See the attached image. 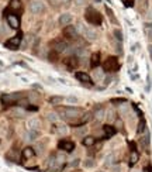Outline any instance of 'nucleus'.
I'll return each instance as SVG.
<instances>
[{
	"instance_id": "25",
	"label": "nucleus",
	"mask_w": 152,
	"mask_h": 172,
	"mask_svg": "<svg viewBox=\"0 0 152 172\" xmlns=\"http://www.w3.org/2000/svg\"><path fill=\"white\" fill-rule=\"evenodd\" d=\"M141 145L148 151V147H149V134H146L145 137H142V140H141Z\"/></svg>"
},
{
	"instance_id": "21",
	"label": "nucleus",
	"mask_w": 152,
	"mask_h": 172,
	"mask_svg": "<svg viewBox=\"0 0 152 172\" xmlns=\"http://www.w3.org/2000/svg\"><path fill=\"white\" fill-rule=\"evenodd\" d=\"M115 154H108L107 157H106V159H104V164L107 166H110V165H113L114 162H115Z\"/></svg>"
},
{
	"instance_id": "13",
	"label": "nucleus",
	"mask_w": 152,
	"mask_h": 172,
	"mask_svg": "<svg viewBox=\"0 0 152 172\" xmlns=\"http://www.w3.org/2000/svg\"><path fill=\"white\" fill-rule=\"evenodd\" d=\"M7 23L11 28H19L20 27V20L16 14H7Z\"/></svg>"
},
{
	"instance_id": "38",
	"label": "nucleus",
	"mask_w": 152,
	"mask_h": 172,
	"mask_svg": "<svg viewBox=\"0 0 152 172\" xmlns=\"http://www.w3.org/2000/svg\"><path fill=\"white\" fill-rule=\"evenodd\" d=\"M73 1H75L76 6H83V4L87 3V0H73Z\"/></svg>"
},
{
	"instance_id": "14",
	"label": "nucleus",
	"mask_w": 152,
	"mask_h": 172,
	"mask_svg": "<svg viewBox=\"0 0 152 172\" xmlns=\"http://www.w3.org/2000/svg\"><path fill=\"white\" fill-rule=\"evenodd\" d=\"M27 126H28V128H30V130L38 131V130H39V127H41V121L38 120V119H35V117H32V119H30V120L27 121Z\"/></svg>"
},
{
	"instance_id": "19",
	"label": "nucleus",
	"mask_w": 152,
	"mask_h": 172,
	"mask_svg": "<svg viewBox=\"0 0 152 172\" xmlns=\"http://www.w3.org/2000/svg\"><path fill=\"white\" fill-rule=\"evenodd\" d=\"M82 142H83V145H85V147H92L96 142V138H95V137H90V135H89V137L86 135V137L83 138Z\"/></svg>"
},
{
	"instance_id": "36",
	"label": "nucleus",
	"mask_w": 152,
	"mask_h": 172,
	"mask_svg": "<svg viewBox=\"0 0 152 172\" xmlns=\"http://www.w3.org/2000/svg\"><path fill=\"white\" fill-rule=\"evenodd\" d=\"M48 119H49V121H52V123H57L58 116L55 114V113H49V114H48Z\"/></svg>"
},
{
	"instance_id": "6",
	"label": "nucleus",
	"mask_w": 152,
	"mask_h": 172,
	"mask_svg": "<svg viewBox=\"0 0 152 172\" xmlns=\"http://www.w3.org/2000/svg\"><path fill=\"white\" fill-rule=\"evenodd\" d=\"M77 30H76V27L73 26H66L63 28V37L66 40H75L77 37Z\"/></svg>"
},
{
	"instance_id": "10",
	"label": "nucleus",
	"mask_w": 152,
	"mask_h": 172,
	"mask_svg": "<svg viewBox=\"0 0 152 172\" xmlns=\"http://www.w3.org/2000/svg\"><path fill=\"white\" fill-rule=\"evenodd\" d=\"M69 44L65 41H55L54 42V50L57 52H69Z\"/></svg>"
},
{
	"instance_id": "33",
	"label": "nucleus",
	"mask_w": 152,
	"mask_h": 172,
	"mask_svg": "<svg viewBox=\"0 0 152 172\" xmlns=\"http://www.w3.org/2000/svg\"><path fill=\"white\" fill-rule=\"evenodd\" d=\"M104 114H106V113H104V110H103V109H100V110L96 113V119H97L99 121L103 120V119H104Z\"/></svg>"
},
{
	"instance_id": "24",
	"label": "nucleus",
	"mask_w": 152,
	"mask_h": 172,
	"mask_svg": "<svg viewBox=\"0 0 152 172\" xmlns=\"http://www.w3.org/2000/svg\"><path fill=\"white\" fill-rule=\"evenodd\" d=\"M138 158H139L138 153H137V151H133V153H131V157H130V164H131V165L137 164V162H138Z\"/></svg>"
},
{
	"instance_id": "15",
	"label": "nucleus",
	"mask_w": 152,
	"mask_h": 172,
	"mask_svg": "<svg viewBox=\"0 0 152 172\" xmlns=\"http://www.w3.org/2000/svg\"><path fill=\"white\" fill-rule=\"evenodd\" d=\"M99 64H100V54L99 52L92 54V57H90V66L92 68H97Z\"/></svg>"
},
{
	"instance_id": "43",
	"label": "nucleus",
	"mask_w": 152,
	"mask_h": 172,
	"mask_svg": "<svg viewBox=\"0 0 152 172\" xmlns=\"http://www.w3.org/2000/svg\"><path fill=\"white\" fill-rule=\"evenodd\" d=\"M144 172H152V166H145L144 168Z\"/></svg>"
},
{
	"instance_id": "29",
	"label": "nucleus",
	"mask_w": 152,
	"mask_h": 172,
	"mask_svg": "<svg viewBox=\"0 0 152 172\" xmlns=\"http://www.w3.org/2000/svg\"><path fill=\"white\" fill-rule=\"evenodd\" d=\"M20 7H21L20 0H11V1H10V9H13V10H17V9H20Z\"/></svg>"
},
{
	"instance_id": "18",
	"label": "nucleus",
	"mask_w": 152,
	"mask_h": 172,
	"mask_svg": "<svg viewBox=\"0 0 152 172\" xmlns=\"http://www.w3.org/2000/svg\"><path fill=\"white\" fill-rule=\"evenodd\" d=\"M93 78H95L96 82H101V81L104 79V72H103L101 69L93 71Z\"/></svg>"
},
{
	"instance_id": "17",
	"label": "nucleus",
	"mask_w": 152,
	"mask_h": 172,
	"mask_svg": "<svg viewBox=\"0 0 152 172\" xmlns=\"http://www.w3.org/2000/svg\"><path fill=\"white\" fill-rule=\"evenodd\" d=\"M21 157L24 159H28V158H32L34 157V150H32L31 147H27L23 150V154H21Z\"/></svg>"
},
{
	"instance_id": "8",
	"label": "nucleus",
	"mask_w": 152,
	"mask_h": 172,
	"mask_svg": "<svg viewBox=\"0 0 152 172\" xmlns=\"http://www.w3.org/2000/svg\"><path fill=\"white\" fill-rule=\"evenodd\" d=\"M58 148L62 151H66V153H72L75 150V144L69 140H61L58 142Z\"/></svg>"
},
{
	"instance_id": "32",
	"label": "nucleus",
	"mask_w": 152,
	"mask_h": 172,
	"mask_svg": "<svg viewBox=\"0 0 152 172\" xmlns=\"http://www.w3.org/2000/svg\"><path fill=\"white\" fill-rule=\"evenodd\" d=\"M142 131H145V120L144 119H141L138 124V133H142Z\"/></svg>"
},
{
	"instance_id": "46",
	"label": "nucleus",
	"mask_w": 152,
	"mask_h": 172,
	"mask_svg": "<svg viewBox=\"0 0 152 172\" xmlns=\"http://www.w3.org/2000/svg\"><path fill=\"white\" fill-rule=\"evenodd\" d=\"M148 51H149V55L152 58V45H148Z\"/></svg>"
},
{
	"instance_id": "28",
	"label": "nucleus",
	"mask_w": 152,
	"mask_h": 172,
	"mask_svg": "<svg viewBox=\"0 0 152 172\" xmlns=\"http://www.w3.org/2000/svg\"><path fill=\"white\" fill-rule=\"evenodd\" d=\"M145 35L148 41H152V27L148 26V24L145 26Z\"/></svg>"
},
{
	"instance_id": "49",
	"label": "nucleus",
	"mask_w": 152,
	"mask_h": 172,
	"mask_svg": "<svg viewBox=\"0 0 152 172\" xmlns=\"http://www.w3.org/2000/svg\"><path fill=\"white\" fill-rule=\"evenodd\" d=\"M141 1H144V0H141Z\"/></svg>"
},
{
	"instance_id": "9",
	"label": "nucleus",
	"mask_w": 152,
	"mask_h": 172,
	"mask_svg": "<svg viewBox=\"0 0 152 172\" xmlns=\"http://www.w3.org/2000/svg\"><path fill=\"white\" fill-rule=\"evenodd\" d=\"M21 95L20 93H10V95H3L1 96V103L3 104H13L14 102H17Z\"/></svg>"
},
{
	"instance_id": "34",
	"label": "nucleus",
	"mask_w": 152,
	"mask_h": 172,
	"mask_svg": "<svg viewBox=\"0 0 152 172\" xmlns=\"http://www.w3.org/2000/svg\"><path fill=\"white\" fill-rule=\"evenodd\" d=\"M65 100H66L68 103H77L79 99H77L76 96H68V97H65Z\"/></svg>"
},
{
	"instance_id": "31",
	"label": "nucleus",
	"mask_w": 152,
	"mask_h": 172,
	"mask_svg": "<svg viewBox=\"0 0 152 172\" xmlns=\"http://www.w3.org/2000/svg\"><path fill=\"white\" fill-rule=\"evenodd\" d=\"M106 12H107V14H108V19L113 21L114 24H117V20H115V17H114V14H113V12L108 9V7H106Z\"/></svg>"
},
{
	"instance_id": "4",
	"label": "nucleus",
	"mask_w": 152,
	"mask_h": 172,
	"mask_svg": "<svg viewBox=\"0 0 152 172\" xmlns=\"http://www.w3.org/2000/svg\"><path fill=\"white\" fill-rule=\"evenodd\" d=\"M30 10H31V13H34V14L42 13L45 10L44 1H42V0H32L31 3H30Z\"/></svg>"
},
{
	"instance_id": "44",
	"label": "nucleus",
	"mask_w": 152,
	"mask_h": 172,
	"mask_svg": "<svg viewBox=\"0 0 152 172\" xmlns=\"http://www.w3.org/2000/svg\"><path fill=\"white\" fill-rule=\"evenodd\" d=\"M120 171H121L120 166H113V172H120Z\"/></svg>"
},
{
	"instance_id": "27",
	"label": "nucleus",
	"mask_w": 152,
	"mask_h": 172,
	"mask_svg": "<svg viewBox=\"0 0 152 172\" xmlns=\"http://www.w3.org/2000/svg\"><path fill=\"white\" fill-rule=\"evenodd\" d=\"M37 137H38V131H34V130H30V133L27 134V140L30 141L37 140Z\"/></svg>"
},
{
	"instance_id": "39",
	"label": "nucleus",
	"mask_w": 152,
	"mask_h": 172,
	"mask_svg": "<svg viewBox=\"0 0 152 172\" xmlns=\"http://www.w3.org/2000/svg\"><path fill=\"white\" fill-rule=\"evenodd\" d=\"M55 159H58V162H63V159H65V157H63L62 154H58L57 157H55Z\"/></svg>"
},
{
	"instance_id": "1",
	"label": "nucleus",
	"mask_w": 152,
	"mask_h": 172,
	"mask_svg": "<svg viewBox=\"0 0 152 172\" xmlns=\"http://www.w3.org/2000/svg\"><path fill=\"white\" fill-rule=\"evenodd\" d=\"M85 19L89 24L92 26H100L101 24V16L99 12H96L93 7H89L86 10V14H85Z\"/></svg>"
},
{
	"instance_id": "40",
	"label": "nucleus",
	"mask_w": 152,
	"mask_h": 172,
	"mask_svg": "<svg viewBox=\"0 0 152 172\" xmlns=\"http://www.w3.org/2000/svg\"><path fill=\"white\" fill-rule=\"evenodd\" d=\"M124 102H125L124 99H113L111 100V103H124Z\"/></svg>"
},
{
	"instance_id": "3",
	"label": "nucleus",
	"mask_w": 152,
	"mask_h": 172,
	"mask_svg": "<svg viewBox=\"0 0 152 172\" xmlns=\"http://www.w3.org/2000/svg\"><path fill=\"white\" fill-rule=\"evenodd\" d=\"M103 69L104 71H110V72H114V71L118 69V61L115 57H108L106 59V62L103 64Z\"/></svg>"
},
{
	"instance_id": "47",
	"label": "nucleus",
	"mask_w": 152,
	"mask_h": 172,
	"mask_svg": "<svg viewBox=\"0 0 152 172\" xmlns=\"http://www.w3.org/2000/svg\"><path fill=\"white\" fill-rule=\"evenodd\" d=\"M148 20H152V9L149 10V13H148Z\"/></svg>"
},
{
	"instance_id": "30",
	"label": "nucleus",
	"mask_w": 152,
	"mask_h": 172,
	"mask_svg": "<svg viewBox=\"0 0 152 172\" xmlns=\"http://www.w3.org/2000/svg\"><path fill=\"white\" fill-rule=\"evenodd\" d=\"M83 165H85V168H93V166L96 165V162L93 161V159H90V158H87L85 162H83Z\"/></svg>"
},
{
	"instance_id": "48",
	"label": "nucleus",
	"mask_w": 152,
	"mask_h": 172,
	"mask_svg": "<svg viewBox=\"0 0 152 172\" xmlns=\"http://www.w3.org/2000/svg\"><path fill=\"white\" fill-rule=\"evenodd\" d=\"M32 86H34V88H35V89H42V88H41V86H39V85H37V83H34V85H32Z\"/></svg>"
},
{
	"instance_id": "16",
	"label": "nucleus",
	"mask_w": 152,
	"mask_h": 172,
	"mask_svg": "<svg viewBox=\"0 0 152 172\" xmlns=\"http://www.w3.org/2000/svg\"><path fill=\"white\" fill-rule=\"evenodd\" d=\"M103 131H104V137L106 138H110V137H113L114 134H115V128L113 127V126H104L103 127Z\"/></svg>"
},
{
	"instance_id": "20",
	"label": "nucleus",
	"mask_w": 152,
	"mask_h": 172,
	"mask_svg": "<svg viewBox=\"0 0 152 172\" xmlns=\"http://www.w3.org/2000/svg\"><path fill=\"white\" fill-rule=\"evenodd\" d=\"M55 131H57L58 134L63 135V134L68 133V127H66V126H63V124H55Z\"/></svg>"
},
{
	"instance_id": "45",
	"label": "nucleus",
	"mask_w": 152,
	"mask_h": 172,
	"mask_svg": "<svg viewBox=\"0 0 152 172\" xmlns=\"http://www.w3.org/2000/svg\"><path fill=\"white\" fill-rule=\"evenodd\" d=\"M59 82L63 83V85H68V81L66 79H62V78H59Z\"/></svg>"
},
{
	"instance_id": "41",
	"label": "nucleus",
	"mask_w": 152,
	"mask_h": 172,
	"mask_svg": "<svg viewBox=\"0 0 152 172\" xmlns=\"http://www.w3.org/2000/svg\"><path fill=\"white\" fill-rule=\"evenodd\" d=\"M107 119L110 121H113L114 120V116H113V112H110V113H108V116H107Z\"/></svg>"
},
{
	"instance_id": "7",
	"label": "nucleus",
	"mask_w": 152,
	"mask_h": 172,
	"mask_svg": "<svg viewBox=\"0 0 152 172\" xmlns=\"http://www.w3.org/2000/svg\"><path fill=\"white\" fill-rule=\"evenodd\" d=\"M61 113L65 114L66 117H79V114L82 113V110L77 107H63L61 109Z\"/></svg>"
},
{
	"instance_id": "22",
	"label": "nucleus",
	"mask_w": 152,
	"mask_h": 172,
	"mask_svg": "<svg viewBox=\"0 0 152 172\" xmlns=\"http://www.w3.org/2000/svg\"><path fill=\"white\" fill-rule=\"evenodd\" d=\"M65 99H63L62 96H52L49 97V103L51 104H59V103H62Z\"/></svg>"
},
{
	"instance_id": "2",
	"label": "nucleus",
	"mask_w": 152,
	"mask_h": 172,
	"mask_svg": "<svg viewBox=\"0 0 152 172\" xmlns=\"http://www.w3.org/2000/svg\"><path fill=\"white\" fill-rule=\"evenodd\" d=\"M21 41H23V34L19 32L17 35L11 37L10 40H7L6 42H4V47L9 48V50H17L20 47V44H21Z\"/></svg>"
},
{
	"instance_id": "11",
	"label": "nucleus",
	"mask_w": 152,
	"mask_h": 172,
	"mask_svg": "<svg viewBox=\"0 0 152 172\" xmlns=\"http://www.w3.org/2000/svg\"><path fill=\"white\" fill-rule=\"evenodd\" d=\"M72 20H73V17H72V14L70 13H63L59 16V19H58V23H59V26H69L70 23H72Z\"/></svg>"
},
{
	"instance_id": "37",
	"label": "nucleus",
	"mask_w": 152,
	"mask_h": 172,
	"mask_svg": "<svg viewBox=\"0 0 152 172\" xmlns=\"http://www.w3.org/2000/svg\"><path fill=\"white\" fill-rule=\"evenodd\" d=\"M120 113L121 114H127V113H128V106H127V104H123L120 107Z\"/></svg>"
},
{
	"instance_id": "5",
	"label": "nucleus",
	"mask_w": 152,
	"mask_h": 172,
	"mask_svg": "<svg viewBox=\"0 0 152 172\" xmlns=\"http://www.w3.org/2000/svg\"><path fill=\"white\" fill-rule=\"evenodd\" d=\"M82 34L85 35V38L87 40V41H96V40H97V37H99L97 31H96L95 28H92V27H85Z\"/></svg>"
},
{
	"instance_id": "35",
	"label": "nucleus",
	"mask_w": 152,
	"mask_h": 172,
	"mask_svg": "<svg viewBox=\"0 0 152 172\" xmlns=\"http://www.w3.org/2000/svg\"><path fill=\"white\" fill-rule=\"evenodd\" d=\"M114 35H115V38L118 41H123V32L120 30H114Z\"/></svg>"
},
{
	"instance_id": "12",
	"label": "nucleus",
	"mask_w": 152,
	"mask_h": 172,
	"mask_svg": "<svg viewBox=\"0 0 152 172\" xmlns=\"http://www.w3.org/2000/svg\"><path fill=\"white\" fill-rule=\"evenodd\" d=\"M75 78L82 83H87V85H92V78L89 76L86 72H76L75 73Z\"/></svg>"
},
{
	"instance_id": "42",
	"label": "nucleus",
	"mask_w": 152,
	"mask_h": 172,
	"mask_svg": "<svg viewBox=\"0 0 152 172\" xmlns=\"http://www.w3.org/2000/svg\"><path fill=\"white\" fill-rule=\"evenodd\" d=\"M70 165H72V166H77V165H79V159H73V162H72Z\"/></svg>"
},
{
	"instance_id": "26",
	"label": "nucleus",
	"mask_w": 152,
	"mask_h": 172,
	"mask_svg": "<svg viewBox=\"0 0 152 172\" xmlns=\"http://www.w3.org/2000/svg\"><path fill=\"white\" fill-rule=\"evenodd\" d=\"M66 65H68V68H75L76 65H77V61H76V58H68L66 59Z\"/></svg>"
},
{
	"instance_id": "23",
	"label": "nucleus",
	"mask_w": 152,
	"mask_h": 172,
	"mask_svg": "<svg viewBox=\"0 0 152 172\" xmlns=\"http://www.w3.org/2000/svg\"><path fill=\"white\" fill-rule=\"evenodd\" d=\"M87 133V127H79L75 130V135L76 137H85V134Z\"/></svg>"
}]
</instances>
